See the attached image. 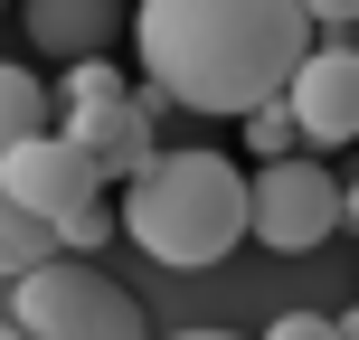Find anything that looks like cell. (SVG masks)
<instances>
[{
	"instance_id": "7a4b0ae2",
	"label": "cell",
	"mask_w": 359,
	"mask_h": 340,
	"mask_svg": "<svg viewBox=\"0 0 359 340\" xmlns=\"http://www.w3.org/2000/svg\"><path fill=\"white\" fill-rule=\"evenodd\" d=\"M255 227V179L227 151H151L123 179V236L170 274H208L246 246Z\"/></svg>"
},
{
	"instance_id": "7c38bea8",
	"label": "cell",
	"mask_w": 359,
	"mask_h": 340,
	"mask_svg": "<svg viewBox=\"0 0 359 340\" xmlns=\"http://www.w3.org/2000/svg\"><path fill=\"white\" fill-rule=\"evenodd\" d=\"M114 95H123L114 57H67V104H114Z\"/></svg>"
},
{
	"instance_id": "8fae6325",
	"label": "cell",
	"mask_w": 359,
	"mask_h": 340,
	"mask_svg": "<svg viewBox=\"0 0 359 340\" xmlns=\"http://www.w3.org/2000/svg\"><path fill=\"white\" fill-rule=\"evenodd\" d=\"M236 123L255 132V161H274V151H303V123H293L284 95H274V104H255V114H236Z\"/></svg>"
},
{
	"instance_id": "e0dca14e",
	"label": "cell",
	"mask_w": 359,
	"mask_h": 340,
	"mask_svg": "<svg viewBox=\"0 0 359 340\" xmlns=\"http://www.w3.org/2000/svg\"><path fill=\"white\" fill-rule=\"evenodd\" d=\"M180 340H236V331H180Z\"/></svg>"
},
{
	"instance_id": "4fadbf2b",
	"label": "cell",
	"mask_w": 359,
	"mask_h": 340,
	"mask_svg": "<svg viewBox=\"0 0 359 340\" xmlns=\"http://www.w3.org/2000/svg\"><path fill=\"white\" fill-rule=\"evenodd\" d=\"M265 340H341V331H331V312H284V322H265Z\"/></svg>"
},
{
	"instance_id": "8992f818",
	"label": "cell",
	"mask_w": 359,
	"mask_h": 340,
	"mask_svg": "<svg viewBox=\"0 0 359 340\" xmlns=\"http://www.w3.org/2000/svg\"><path fill=\"white\" fill-rule=\"evenodd\" d=\"M284 104H293V123H303L312 151L359 142V38H341V48H303V67L284 76Z\"/></svg>"
},
{
	"instance_id": "9c48e42d",
	"label": "cell",
	"mask_w": 359,
	"mask_h": 340,
	"mask_svg": "<svg viewBox=\"0 0 359 340\" xmlns=\"http://www.w3.org/2000/svg\"><path fill=\"white\" fill-rule=\"evenodd\" d=\"M19 132H48V86H38L29 67H10V57H0V151H10Z\"/></svg>"
},
{
	"instance_id": "5bb4252c",
	"label": "cell",
	"mask_w": 359,
	"mask_h": 340,
	"mask_svg": "<svg viewBox=\"0 0 359 340\" xmlns=\"http://www.w3.org/2000/svg\"><path fill=\"white\" fill-rule=\"evenodd\" d=\"M303 10H312V29H331V38L359 29V0H303Z\"/></svg>"
},
{
	"instance_id": "ac0fdd59",
	"label": "cell",
	"mask_w": 359,
	"mask_h": 340,
	"mask_svg": "<svg viewBox=\"0 0 359 340\" xmlns=\"http://www.w3.org/2000/svg\"><path fill=\"white\" fill-rule=\"evenodd\" d=\"M0 340H29V331H19V322H0Z\"/></svg>"
},
{
	"instance_id": "30bf717a",
	"label": "cell",
	"mask_w": 359,
	"mask_h": 340,
	"mask_svg": "<svg viewBox=\"0 0 359 340\" xmlns=\"http://www.w3.org/2000/svg\"><path fill=\"white\" fill-rule=\"evenodd\" d=\"M114 227H123V208H104V189H95L86 208H67V217H57V246H67V255H95Z\"/></svg>"
},
{
	"instance_id": "ba28073f",
	"label": "cell",
	"mask_w": 359,
	"mask_h": 340,
	"mask_svg": "<svg viewBox=\"0 0 359 340\" xmlns=\"http://www.w3.org/2000/svg\"><path fill=\"white\" fill-rule=\"evenodd\" d=\"M48 255H57V227H48V217H29L10 189H0V284L29 274V265H48Z\"/></svg>"
},
{
	"instance_id": "6da1fadb",
	"label": "cell",
	"mask_w": 359,
	"mask_h": 340,
	"mask_svg": "<svg viewBox=\"0 0 359 340\" xmlns=\"http://www.w3.org/2000/svg\"><path fill=\"white\" fill-rule=\"evenodd\" d=\"M142 76L189 114H255L312 48L303 0H133Z\"/></svg>"
},
{
	"instance_id": "9a60e30c",
	"label": "cell",
	"mask_w": 359,
	"mask_h": 340,
	"mask_svg": "<svg viewBox=\"0 0 359 340\" xmlns=\"http://www.w3.org/2000/svg\"><path fill=\"white\" fill-rule=\"evenodd\" d=\"M341 217H350V227H359V179H350V189H341Z\"/></svg>"
},
{
	"instance_id": "52a82bcc",
	"label": "cell",
	"mask_w": 359,
	"mask_h": 340,
	"mask_svg": "<svg viewBox=\"0 0 359 340\" xmlns=\"http://www.w3.org/2000/svg\"><path fill=\"white\" fill-rule=\"evenodd\" d=\"M114 29H123V0H29V48L48 57H104Z\"/></svg>"
},
{
	"instance_id": "277c9868",
	"label": "cell",
	"mask_w": 359,
	"mask_h": 340,
	"mask_svg": "<svg viewBox=\"0 0 359 340\" xmlns=\"http://www.w3.org/2000/svg\"><path fill=\"white\" fill-rule=\"evenodd\" d=\"M331 227H341V179L331 161H312V151H274V161H255V246L274 255H312L331 246Z\"/></svg>"
},
{
	"instance_id": "d6986e66",
	"label": "cell",
	"mask_w": 359,
	"mask_h": 340,
	"mask_svg": "<svg viewBox=\"0 0 359 340\" xmlns=\"http://www.w3.org/2000/svg\"><path fill=\"white\" fill-rule=\"evenodd\" d=\"M350 38H359V29H350Z\"/></svg>"
},
{
	"instance_id": "5b68a950",
	"label": "cell",
	"mask_w": 359,
	"mask_h": 340,
	"mask_svg": "<svg viewBox=\"0 0 359 340\" xmlns=\"http://www.w3.org/2000/svg\"><path fill=\"white\" fill-rule=\"evenodd\" d=\"M0 189L19 198L29 217H67V208H86L95 189H114L104 170H95V151L86 142H67V132H19L10 151H0Z\"/></svg>"
},
{
	"instance_id": "2e32d148",
	"label": "cell",
	"mask_w": 359,
	"mask_h": 340,
	"mask_svg": "<svg viewBox=\"0 0 359 340\" xmlns=\"http://www.w3.org/2000/svg\"><path fill=\"white\" fill-rule=\"evenodd\" d=\"M331 331H341V340H359V312H341V322H331Z\"/></svg>"
},
{
	"instance_id": "3957f363",
	"label": "cell",
	"mask_w": 359,
	"mask_h": 340,
	"mask_svg": "<svg viewBox=\"0 0 359 340\" xmlns=\"http://www.w3.org/2000/svg\"><path fill=\"white\" fill-rule=\"evenodd\" d=\"M10 322L29 340H151L142 303H133L123 284H104L95 265H76L67 246H57L48 265L10 274Z\"/></svg>"
}]
</instances>
